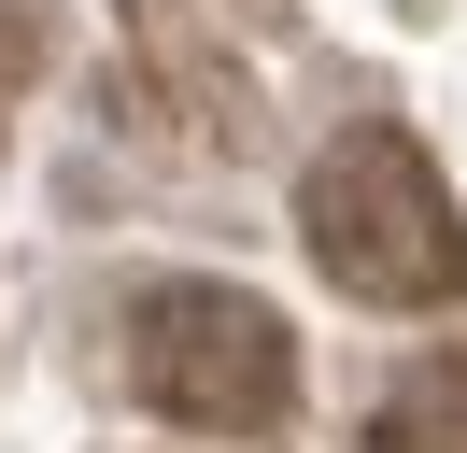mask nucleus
<instances>
[{
  "label": "nucleus",
  "instance_id": "20e7f679",
  "mask_svg": "<svg viewBox=\"0 0 467 453\" xmlns=\"http://www.w3.org/2000/svg\"><path fill=\"white\" fill-rule=\"evenodd\" d=\"M354 453H467V354H425V368H397Z\"/></svg>",
  "mask_w": 467,
  "mask_h": 453
},
{
  "label": "nucleus",
  "instance_id": "7ed1b4c3",
  "mask_svg": "<svg viewBox=\"0 0 467 453\" xmlns=\"http://www.w3.org/2000/svg\"><path fill=\"white\" fill-rule=\"evenodd\" d=\"M114 28H128V71H142L156 142H184V156H241L255 142V71L227 57V28L199 0H114Z\"/></svg>",
  "mask_w": 467,
  "mask_h": 453
},
{
  "label": "nucleus",
  "instance_id": "f03ea898",
  "mask_svg": "<svg viewBox=\"0 0 467 453\" xmlns=\"http://www.w3.org/2000/svg\"><path fill=\"white\" fill-rule=\"evenodd\" d=\"M128 396L184 439H269L297 411V326L255 283H142L128 298Z\"/></svg>",
  "mask_w": 467,
  "mask_h": 453
},
{
  "label": "nucleus",
  "instance_id": "f257e3e1",
  "mask_svg": "<svg viewBox=\"0 0 467 453\" xmlns=\"http://www.w3.org/2000/svg\"><path fill=\"white\" fill-rule=\"evenodd\" d=\"M297 241L340 298L368 311H453L467 298V213L439 184V156L397 113H354L312 170H297Z\"/></svg>",
  "mask_w": 467,
  "mask_h": 453
}]
</instances>
